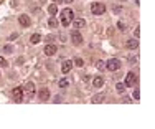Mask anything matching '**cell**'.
I'll return each instance as SVG.
<instances>
[{
	"instance_id": "cell-21",
	"label": "cell",
	"mask_w": 155,
	"mask_h": 129,
	"mask_svg": "<svg viewBox=\"0 0 155 129\" xmlns=\"http://www.w3.org/2000/svg\"><path fill=\"white\" fill-rule=\"evenodd\" d=\"M116 89H117L119 93H124V91H125V84H122V83H117V84H116Z\"/></svg>"
},
{
	"instance_id": "cell-19",
	"label": "cell",
	"mask_w": 155,
	"mask_h": 129,
	"mask_svg": "<svg viewBox=\"0 0 155 129\" xmlns=\"http://www.w3.org/2000/svg\"><path fill=\"white\" fill-rule=\"evenodd\" d=\"M96 66H97V70H99V71H106V63L102 60H97L96 61Z\"/></svg>"
},
{
	"instance_id": "cell-10",
	"label": "cell",
	"mask_w": 155,
	"mask_h": 129,
	"mask_svg": "<svg viewBox=\"0 0 155 129\" xmlns=\"http://www.w3.org/2000/svg\"><path fill=\"white\" fill-rule=\"evenodd\" d=\"M38 98L41 99V101H48V99H50V91H48L46 88H41L38 93Z\"/></svg>"
},
{
	"instance_id": "cell-16",
	"label": "cell",
	"mask_w": 155,
	"mask_h": 129,
	"mask_svg": "<svg viewBox=\"0 0 155 129\" xmlns=\"http://www.w3.org/2000/svg\"><path fill=\"white\" fill-rule=\"evenodd\" d=\"M48 12H50V15H56V13H58V5L51 4L50 7H48Z\"/></svg>"
},
{
	"instance_id": "cell-11",
	"label": "cell",
	"mask_w": 155,
	"mask_h": 129,
	"mask_svg": "<svg viewBox=\"0 0 155 129\" xmlns=\"http://www.w3.org/2000/svg\"><path fill=\"white\" fill-rule=\"evenodd\" d=\"M18 22H20V25H22V27H30V23H31L30 22V17L25 15V13L18 17Z\"/></svg>"
},
{
	"instance_id": "cell-24",
	"label": "cell",
	"mask_w": 155,
	"mask_h": 129,
	"mask_svg": "<svg viewBox=\"0 0 155 129\" xmlns=\"http://www.w3.org/2000/svg\"><path fill=\"white\" fill-rule=\"evenodd\" d=\"M0 66H4V68H7L8 66V63H7V60H5L4 56H0Z\"/></svg>"
},
{
	"instance_id": "cell-8",
	"label": "cell",
	"mask_w": 155,
	"mask_h": 129,
	"mask_svg": "<svg viewBox=\"0 0 155 129\" xmlns=\"http://www.w3.org/2000/svg\"><path fill=\"white\" fill-rule=\"evenodd\" d=\"M61 15H63V20H70V22L74 20V13H73L71 8H64V10L61 12Z\"/></svg>"
},
{
	"instance_id": "cell-23",
	"label": "cell",
	"mask_w": 155,
	"mask_h": 129,
	"mask_svg": "<svg viewBox=\"0 0 155 129\" xmlns=\"http://www.w3.org/2000/svg\"><path fill=\"white\" fill-rule=\"evenodd\" d=\"M132 96H134V99H135V101H139V99H140V91H139V89H137V88H135V89H134V93H132Z\"/></svg>"
},
{
	"instance_id": "cell-7",
	"label": "cell",
	"mask_w": 155,
	"mask_h": 129,
	"mask_svg": "<svg viewBox=\"0 0 155 129\" xmlns=\"http://www.w3.org/2000/svg\"><path fill=\"white\" fill-rule=\"evenodd\" d=\"M56 51H58V46L56 45H46L45 46V55H46V56H53V55H56Z\"/></svg>"
},
{
	"instance_id": "cell-17",
	"label": "cell",
	"mask_w": 155,
	"mask_h": 129,
	"mask_svg": "<svg viewBox=\"0 0 155 129\" xmlns=\"http://www.w3.org/2000/svg\"><path fill=\"white\" fill-rule=\"evenodd\" d=\"M40 42H41V37H40L38 33L31 35V38H30V43H33V45H36V43H40Z\"/></svg>"
},
{
	"instance_id": "cell-26",
	"label": "cell",
	"mask_w": 155,
	"mask_h": 129,
	"mask_svg": "<svg viewBox=\"0 0 155 129\" xmlns=\"http://www.w3.org/2000/svg\"><path fill=\"white\" fill-rule=\"evenodd\" d=\"M117 27H119V28H120V30L124 32V30H125V23H122V22H119V23H117Z\"/></svg>"
},
{
	"instance_id": "cell-1",
	"label": "cell",
	"mask_w": 155,
	"mask_h": 129,
	"mask_svg": "<svg viewBox=\"0 0 155 129\" xmlns=\"http://www.w3.org/2000/svg\"><path fill=\"white\" fill-rule=\"evenodd\" d=\"M117 70H120V60L111 58V60L106 63V71H117Z\"/></svg>"
},
{
	"instance_id": "cell-25",
	"label": "cell",
	"mask_w": 155,
	"mask_h": 129,
	"mask_svg": "<svg viewBox=\"0 0 155 129\" xmlns=\"http://www.w3.org/2000/svg\"><path fill=\"white\" fill-rule=\"evenodd\" d=\"M74 64H76V66H83V64H84V61H83L81 58H76V60H74Z\"/></svg>"
},
{
	"instance_id": "cell-4",
	"label": "cell",
	"mask_w": 155,
	"mask_h": 129,
	"mask_svg": "<svg viewBox=\"0 0 155 129\" xmlns=\"http://www.w3.org/2000/svg\"><path fill=\"white\" fill-rule=\"evenodd\" d=\"M137 83V76L135 73H127V76H125V86H135Z\"/></svg>"
},
{
	"instance_id": "cell-9",
	"label": "cell",
	"mask_w": 155,
	"mask_h": 129,
	"mask_svg": "<svg viewBox=\"0 0 155 129\" xmlns=\"http://www.w3.org/2000/svg\"><path fill=\"white\" fill-rule=\"evenodd\" d=\"M25 91L28 93V96H33L35 95V83L27 81V83H25Z\"/></svg>"
},
{
	"instance_id": "cell-30",
	"label": "cell",
	"mask_w": 155,
	"mask_h": 129,
	"mask_svg": "<svg viewBox=\"0 0 155 129\" xmlns=\"http://www.w3.org/2000/svg\"><path fill=\"white\" fill-rule=\"evenodd\" d=\"M64 2H66V4H71V2H73V0H64Z\"/></svg>"
},
{
	"instance_id": "cell-20",
	"label": "cell",
	"mask_w": 155,
	"mask_h": 129,
	"mask_svg": "<svg viewBox=\"0 0 155 129\" xmlns=\"http://www.w3.org/2000/svg\"><path fill=\"white\" fill-rule=\"evenodd\" d=\"M2 51H4V53H12V51H13V46L12 45H5L4 48H2Z\"/></svg>"
},
{
	"instance_id": "cell-27",
	"label": "cell",
	"mask_w": 155,
	"mask_h": 129,
	"mask_svg": "<svg viewBox=\"0 0 155 129\" xmlns=\"http://www.w3.org/2000/svg\"><path fill=\"white\" fill-rule=\"evenodd\" d=\"M134 35H135V38H139V35H140V27H137L135 30H134Z\"/></svg>"
},
{
	"instance_id": "cell-28",
	"label": "cell",
	"mask_w": 155,
	"mask_h": 129,
	"mask_svg": "<svg viewBox=\"0 0 155 129\" xmlns=\"http://www.w3.org/2000/svg\"><path fill=\"white\" fill-rule=\"evenodd\" d=\"M61 23H63V27H70V20H61Z\"/></svg>"
},
{
	"instance_id": "cell-18",
	"label": "cell",
	"mask_w": 155,
	"mask_h": 129,
	"mask_svg": "<svg viewBox=\"0 0 155 129\" xmlns=\"http://www.w3.org/2000/svg\"><path fill=\"white\" fill-rule=\"evenodd\" d=\"M48 25H50V28H56V27L59 25V22H58L56 18H54V17H51V18L48 20Z\"/></svg>"
},
{
	"instance_id": "cell-14",
	"label": "cell",
	"mask_w": 155,
	"mask_h": 129,
	"mask_svg": "<svg viewBox=\"0 0 155 129\" xmlns=\"http://www.w3.org/2000/svg\"><path fill=\"white\" fill-rule=\"evenodd\" d=\"M104 99H106V95H104V93H97V95L93 98V103H102Z\"/></svg>"
},
{
	"instance_id": "cell-15",
	"label": "cell",
	"mask_w": 155,
	"mask_h": 129,
	"mask_svg": "<svg viewBox=\"0 0 155 129\" xmlns=\"http://www.w3.org/2000/svg\"><path fill=\"white\" fill-rule=\"evenodd\" d=\"M84 25H86L84 18H76L74 20V28H83Z\"/></svg>"
},
{
	"instance_id": "cell-5",
	"label": "cell",
	"mask_w": 155,
	"mask_h": 129,
	"mask_svg": "<svg viewBox=\"0 0 155 129\" xmlns=\"http://www.w3.org/2000/svg\"><path fill=\"white\" fill-rule=\"evenodd\" d=\"M71 70H73V61H71V60H64L61 63V71L66 75V73H70Z\"/></svg>"
},
{
	"instance_id": "cell-22",
	"label": "cell",
	"mask_w": 155,
	"mask_h": 129,
	"mask_svg": "<svg viewBox=\"0 0 155 129\" xmlns=\"http://www.w3.org/2000/svg\"><path fill=\"white\" fill-rule=\"evenodd\" d=\"M59 88H66V86H68V84H70V81H68V80H66V78H63V80H59Z\"/></svg>"
},
{
	"instance_id": "cell-3",
	"label": "cell",
	"mask_w": 155,
	"mask_h": 129,
	"mask_svg": "<svg viewBox=\"0 0 155 129\" xmlns=\"http://www.w3.org/2000/svg\"><path fill=\"white\" fill-rule=\"evenodd\" d=\"M71 40H73L74 45H81V43H83V35L79 33V30H78V28L71 32Z\"/></svg>"
},
{
	"instance_id": "cell-29",
	"label": "cell",
	"mask_w": 155,
	"mask_h": 129,
	"mask_svg": "<svg viewBox=\"0 0 155 129\" xmlns=\"http://www.w3.org/2000/svg\"><path fill=\"white\" fill-rule=\"evenodd\" d=\"M53 2H54V4H56V5H58V4H61L63 0H53Z\"/></svg>"
},
{
	"instance_id": "cell-13",
	"label": "cell",
	"mask_w": 155,
	"mask_h": 129,
	"mask_svg": "<svg viewBox=\"0 0 155 129\" xmlns=\"http://www.w3.org/2000/svg\"><path fill=\"white\" fill-rule=\"evenodd\" d=\"M102 84H104V78H102V76H96V78L93 80V86L94 88H101Z\"/></svg>"
},
{
	"instance_id": "cell-6",
	"label": "cell",
	"mask_w": 155,
	"mask_h": 129,
	"mask_svg": "<svg viewBox=\"0 0 155 129\" xmlns=\"http://www.w3.org/2000/svg\"><path fill=\"white\" fill-rule=\"evenodd\" d=\"M12 95H13V99H15L17 103H20L23 99V89H22V88H15L12 91Z\"/></svg>"
},
{
	"instance_id": "cell-2",
	"label": "cell",
	"mask_w": 155,
	"mask_h": 129,
	"mask_svg": "<svg viewBox=\"0 0 155 129\" xmlns=\"http://www.w3.org/2000/svg\"><path fill=\"white\" fill-rule=\"evenodd\" d=\"M91 12H93L94 15H102V13L106 12V5L96 2V4H93V7H91Z\"/></svg>"
},
{
	"instance_id": "cell-12",
	"label": "cell",
	"mask_w": 155,
	"mask_h": 129,
	"mask_svg": "<svg viewBox=\"0 0 155 129\" xmlns=\"http://www.w3.org/2000/svg\"><path fill=\"white\" fill-rule=\"evenodd\" d=\"M137 46H139L137 38H134V40H129V42L125 43V48H129V50H137Z\"/></svg>"
}]
</instances>
